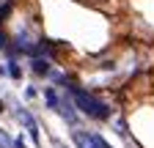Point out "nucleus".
Instances as JSON below:
<instances>
[{
    "mask_svg": "<svg viewBox=\"0 0 154 148\" xmlns=\"http://www.w3.org/2000/svg\"><path fill=\"white\" fill-rule=\"evenodd\" d=\"M69 88H72V102H74V107L80 110L83 115H88V118H94V121H110L113 110H110L102 99H96L94 93H88V90L80 88V85H69Z\"/></svg>",
    "mask_w": 154,
    "mask_h": 148,
    "instance_id": "nucleus-1",
    "label": "nucleus"
},
{
    "mask_svg": "<svg viewBox=\"0 0 154 148\" xmlns=\"http://www.w3.org/2000/svg\"><path fill=\"white\" fill-rule=\"evenodd\" d=\"M72 140L77 148H102V137L94 135V132H83V129H72Z\"/></svg>",
    "mask_w": 154,
    "mask_h": 148,
    "instance_id": "nucleus-2",
    "label": "nucleus"
},
{
    "mask_svg": "<svg viewBox=\"0 0 154 148\" xmlns=\"http://www.w3.org/2000/svg\"><path fill=\"white\" fill-rule=\"evenodd\" d=\"M17 118L25 123V132L30 135V140H33L36 145L42 143V137H38V126H36V121H33V115L28 113V110H22V107H19V110H17Z\"/></svg>",
    "mask_w": 154,
    "mask_h": 148,
    "instance_id": "nucleus-3",
    "label": "nucleus"
},
{
    "mask_svg": "<svg viewBox=\"0 0 154 148\" xmlns=\"http://www.w3.org/2000/svg\"><path fill=\"white\" fill-rule=\"evenodd\" d=\"M30 69H33V74H38V77H47L50 74V58H33Z\"/></svg>",
    "mask_w": 154,
    "mask_h": 148,
    "instance_id": "nucleus-4",
    "label": "nucleus"
},
{
    "mask_svg": "<svg viewBox=\"0 0 154 148\" xmlns=\"http://www.w3.org/2000/svg\"><path fill=\"white\" fill-rule=\"evenodd\" d=\"M44 102L50 110H61V96H58L55 88H44Z\"/></svg>",
    "mask_w": 154,
    "mask_h": 148,
    "instance_id": "nucleus-5",
    "label": "nucleus"
},
{
    "mask_svg": "<svg viewBox=\"0 0 154 148\" xmlns=\"http://www.w3.org/2000/svg\"><path fill=\"white\" fill-rule=\"evenodd\" d=\"M0 148H17V145H14V140L3 132V129H0Z\"/></svg>",
    "mask_w": 154,
    "mask_h": 148,
    "instance_id": "nucleus-6",
    "label": "nucleus"
},
{
    "mask_svg": "<svg viewBox=\"0 0 154 148\" xmlns=\"http://www.w3.org/2000/svg\"><path fill=\"white\" fill-rule=\"evenodd\" d=\"M6 71L11 74V77H17V80H19V77H22V71H19V66H17V61H8V69H6Z\"/></svg>",
    "mask_w": 154,
    "mask_h": 148,
    "instance_id": "nucleus-7",
    "label": "nucleus"
},
{
    "mask_svg": "<svg viewBox=\"0 0 154 148\" xmlns=\"http://www.w3.org/2000/svg\"><path fill=\"white\" fill-rule=\"evenodd\" d=\"M61 148H66V145H61Z\"/></svg>",
    "mask_w": 154,
    "mask_h": 148,
    "instance_id": "nucleus-8",
    "label": "nucleus"
}]
</instances>
